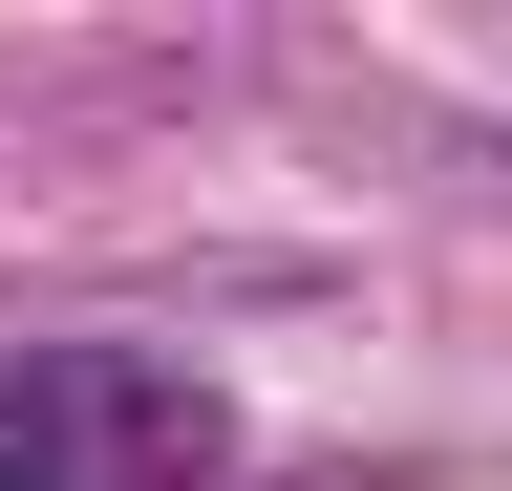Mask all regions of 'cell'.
Segmentation results:
<instances>
[]
</instances>
